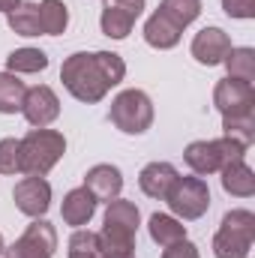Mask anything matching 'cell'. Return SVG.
<instances>
[{
  "label": "cell",
  "mask_w": 255,
  "mask_h": 258,
  "mask_svg": "<svg viewBox=\"0 0 255 258\" xmlns=\"http://www.w3.org/2000/svg\"><path fill=\"white\" fill-rule=\"evenodd\" d=\"M126 75V63L114 51H75L60 66V81L78 102H102Z\"/></svg>",
  "instance_id": "cell-1"
},
{
  "label": "cell",
  "mask_w": 255,
  "mask_h": 258,
  "mask_svg": "<svg viewBox=\"0 0 255 258\" xmlns=\"http://www.w3.org/2000/svg\"><path fill=\"white\" fill-rule=\"evenodd\" d=\"M66 153V138L57 129H30L21 138V174L45 177Z\"/></svg>",
  "instance_id": "cell-2"
},
{
  "label": "cell",
  "mask_w": 255,
  "mask_h": 258,
  "mask_svg": "<svg viewBox=\"0 0 255 258\" xmlns=\"http://www.w3.org/2000/svg\"><path fill=\"white\" fill-rule=\"evenodd\" d=\"M255 240V213L252 210H228L213 234V255L216 258H246Z\"/></svg>",
  "instance_id": "cell-3"
},
{
  "label": "cell",
  "mask_w": 255,
  "mask_h": 258,
  "mask_svg": "<svg viewBox=\"0 0 255 258\" xmlns=\"http://www.w3.org/2000/svg\"><path fill=\"white\" fill-rule=\"evenodd\" d=\"M246 156V147L234 138H213V141H192L189 147L183 150V159L192 168V174L198 177H207V174H216L222 171L228 162H237Z\"/></svg>",
  "instance_id": "cell-4"
},
{
  "label": "cell",
  "mask_w": 255,
  "mask_h": 258,
  "mask_svg": "<svg viewBox=\"0 0 255 258\" xmlns=\"http://www.w3.org/2000/svg\"><path fill=\"white\" fill-rule=\"evenodd\" d=\"M108 120L120 132L126 135H141L147 132L150 123H153V102L144 90L138 87H129V90H120L114 99H111V108H108Z\"/></svg>",
  "instance_id": "cell-5"
},
{
  "label": "cell",
  "mask_w": 255,
  "mask_h": 258,
  "mask_svg": "<svg viewBox=\"0 0 255 258\" xmlns=\"http://www.w3.org/2000/svg\"><path fill=\"white\" fill-rule=\"evenodd\" d=\"M165 204H168L171 216H177V219H186V222L201 219L207 213V207H210V186L198 174L177 177L171 183L168 195H165Z\"/></svg>",
  "instance_id": "cell-6"
},
{
  "label": "cell",
  "mask_w": 255,
  "mask_h": 258,
  "mask_svg": "<svg viewBox=\"0 0 255 258\" xmlns=\"http://www.w3.org/2000/svg\"><path fill=\"white\" fill-rule=\"evenodd\" d=\"M57 249V231L48 219H33L24 234L3 249V258H51Z\"/></svg>",
  "instance_id": "cell-7"
},
{
  "label": "cell",
  "mask_w": 255,
  "mask_h": 258,
  "mask_svg": "<svg viewBox=\"0 0 255 258\" xmlns=\"http://www.w3.org/2000/svg\"><path fill=\"white\" fill-rule=\"evenodd\" d=\"M21 114L30 126L45 129L48 123H54L60 117V99L57 93L48 87V84H36V87H27L24 93V102H21Z\"/></svg>",
  "instance_id": "cell-8"
},
{
  "label": "cell",
  "mask_w": 255,
  "mask_h": 258,
  "mask_svg": "<svg viewBox=\"0 0 255 258\" xmlns=\"http://www.w3.org/2000/svg\"><path fill=\"white\" fill-rule=\"evenodd\" d=\"M12 198H15V207L24 216L39 219L51 207V183L45 177H21L12 189Z\"/></svg>",
  "instance_id": "cell-9"
},
{
  "label": "cell",
  "mask_w": 255,
  "mask_h": 258,
  "mask_svg": "<svg viewBox=\"0 0 255 258\" xmlns=\"http://www.w3.org/2000/svg\"><path fill=\"white\" fill-rule=\"evenodd\" d=\"M213 105L219 114H237V111H255V87L237 78H222L213 87Z\"/></svg>",
  "instance_id": "cell-10"
},
{
  "label": "cell",
  "mask_w": 255,
  "mask_h": 258,
  "mask_svg": "<svg viewBox=\"0 0 255 258\" xmlns=\"http://www.w3.org/2000/svg\"><path fill=\"white\" fill-rule=\"evenodd\" d=\"M231 48H234V45H231V36H228L222 27H204V30H198V33L192 36V45H189L192 57L201 66L222 63Z\"/></svg>",
  "instance_id": "cell-11"
},
{
  "label": "cell",
  "mask_w": 255,
  "mask_h": 258,
  "mask_svg": "<svg viewBox=\"0 0 255 258\" xmlns=\"http://www.w3.org/2000/svg\"><path fill=\"white\" fill-rule=\"evenodd\" d=\"M84 189L96 198V204H99V201L108 204V201L120 198L123 174H120L117 165H111V162H99V165L87 168V174H84Z\"/></svg>",
  "instance_id": "cell-12"
},
{
  "label": "cell",
  "mask_w": 255,
  "mask_h": 258,
  "mask_svg": "<svg viewBox=\"0 0 255 258\" xmlns=\"http://www.w3.org/2000/svg\"><path fill=\"white\" fill-rule=\"evenodd\" d=\"M177 168L171 162H147L138 174V186L147 198H156V201H165V195L171 189V183L177 180Z\"/></svg>",
  "instance_id": "cell-13"
},
{
  "label": "cell",
  "mask_w": 255,
  "mask_h": 258,
  "mask_svg": "<svg viewBox=\"0 0 255 258\" xmlns=\"http://www.w3.org/2000/svg\"><path fill=\"white\" fill-rule=\"evenodd\" d=\"M180 36H183V30H180L168 15H162L159 9L144 21V42H147L150 48H156V51L174 48V45L180 42Z\"/></svg>",
  "instance_id": "cell-14"
},
{
  "label": "cell",
  "mask_w": 255,
  "mask_h": 258,
  "mask_svg": "<svg viewBox=\"0 0 255 258\" xmlns=\"http://www.w3.org/2000/svg\"><path fill=\"white\" fill-rule=\"evenodd\" d=\"M93 213H96V198L87 192L84 186H78V189H69V192L63 195L60 216H63L66 225H72V228H81V225H87V222L93 219Z\"/></svg>",
  "instance_id": "cell-15"
},
{
  "label": "cell",
  "mask_w": 255,
  "mask_h": 258,
  "mask_svg": "<svg viewBox=\"0 0 255 258\" xmlns=\"http://www.w3.org/2000/svg\"><path fill=\"white\" fill-rule=\"evenodd\" d=\"M222 189L234 198H249L255 195V171L246 165V159H237V162H228L222 171Z\"/></svg>",
  "instance_id": "cell-16"
},
{
  "label": "cell",
  "mask_w": 255,
  "mask_h": 258,
  "mask_svg": "<svg viewBox=\"0 0 255 258\" xmlns=\"http://www.w3.org/2000/svg\"><path fill=\"white\" fill-rule=\"evenodd\" d=\"M147 231H150V240H153L156 246H162V249L186 237L183 219H177V216H171V213H153L150 222H147Z\"/></svg>",
  "instance_id": "cell-17"
},
{
  "label": "cell",
  "mask_w": 255,
  "mask_h": 258,
  "mask_svg": "<svg viewBox=\"0 0 255 258\" xmlns=\"http://www.w3.org/2000/svg\"><path fill=\"white\" fill-rule=\"evenodd\" d=\"M96 237H99L102 258H135V234L102 225V231H96Z\"/></svg>",
  "instance_id": "cell-18"
},
{
  "label": "cell",
  "mask_w": 255,
  "mask_h": 258,
  "mask_svg": "<svg viewBox=\"0 0 255 258\" xmlns=\"http://www.w3.org/2000/svg\"><path fill=\"white\" fill-rule=\"evenodd\" d=\"M6 24L12 33L18 36H39L42 24H39V3H18L12 12H6Z\"/></svg>",
  "instance_id": "cell-19"
},
{
  "label": "cell",
  "mask_w": 255,
  "mask_h": 258,
  "mask_svg": "<svg viewBox=\"0 0 255 258\" xmlns=\"http://www.w3.org/2000/svg\"><path fill=\"white\" fill-rule=\"evenodd\" d=\"M105 225L135 234L138 225H141V213H138V207H135L132 201H126V198H114V201H108V207H105Z\"/></svg>",
  "instance_id": "cell-20"
},
{
  "label": "cell",
  "mask_w": 255,
  "mask_h": 258,
  "mask_svg": "<svg viewBox=\"0 0 255 258\" xmlns=\"http://www.w3.org/2000/svg\"><path fill=\"white\" fill-rule=\"evenodd\" d=\"M42 69H48V54L42 48H15L6 57V72H15V75H33Z\"/></svg>",
  "instance_id": "cell-21"
},
{
  "label": "cell",
  "mask_w": 255,
  "mask_h": 258,
  "mask_svg": "<svg viewBox=\"0 0 255 258\" xmlns=\"http://www.w3.org/2000/svg\"><path fill=\"white\" fill-rule=\"evenodd\" d=\"M222 63H225L228 78H237V81H246V84L255 81V48H249V45L231 48Z\"/></svg>",
  "instance_id": "cell-22"
},
{
  "label": "cell",
  "mask_w": 255,
  "mask_h": 258,
  "mask_svg": "<svg viewBox=\"0 0 255 258\" xmlns=\"http://www.w3.org/2000/svg\"><path fill=\"white\" fill-rule=\"evenodd\" d=\"M39 24L45 36H60L69 27V9L63 0H39Z\"/></svg>",
  "instance_id": "cell-23"
},
{
  "label": "cell",
  "mask_w": 255,
  "mask_h": 258,
  "mask_svg": "<svg viewBox=\"0 0 255 258\" xmlns=\"http://www.w3.org/2000/svg\"><path fill=\"white\" fill-rule=\"evenodd\" d=\"M222 135L240 141L249 147L255 141V111H237V114H222Z\"/></svg>",
  "instance_id": "cell-24"
},
{
  "label": "cell",
  "mask_w": 255,
  "mask_h": 258,
  "mask_svg": "<svg viewBox=\"0 0 255 258\" xmlns=\"http://www.w3.org/2000/svg\"><path fill=\"white\" fill-rule=\"evenodd\" d=\"M24 93H27V87H24V81L15 72H0V114L21 111Z\"/></svg>",
  "instance_id": "cell-25"
},
{
  "label": "cell",
  "mask_w": 255,
  "mask_h": 258,
  "mask_svg": "<svg viewBox=\"0 0 255 258\" xmlns=\"http://www.w3.org/2000/svg\"><path fill=\"white\" fill-rule=\"evenodd\" d=\"M132 24H135V18H132L129 12L117 9V6H111V3H105V6H102L99 27H102V33H105V36H111V39H126L129 33H132Z\"/></svg>",
  "instance_id": "cell-26"
},
{
  "label": "cell",
  "mask_w": 255,
  "mask_h": 258,
  "mask_svg": "<svg viewBox=\"0 0 255 258\" xmlns=\"http://www.w3.org/2000/svg\"><path fill=\"white\" fill-rule=\"evenodd\" d=\"M159 12L162 15H168L180 30L192 24L198 15H201V0H162L159 3Z\"/></svg>",
  "instance_id": "cell-27"
},
{
  "label": "cell",
  "mask_w": 255,
  "mask_h": 258,
  "mask_svg": "<svg viewBox=\"0 0 255 258\" xmlns=\"http://www.w3.org/2000/svg\"><path fill=\"white\" fill-rule=\"evenodd\" d=\"M69 258H102L99 255V237L90 228H75L69 237Z\"/></svg>",
  "instance_id": "cell-28"
},
{
  "label": "cell",
  "mask_w": 255,
  "mask_h": 258,
  "mask_svg": "<svg viewBox=\"0 0 255 258\" xmlns=\"http://www.w3.org/2000/svg\"><path fill=\"white\" fill-rule=\"evenodd\" d=\"M0 174H21V138L0 141Z\"/></svg>",
  "instance_id": "cell-29"
},
{
  "label": "cell",
  "mask_w": 255,
  "mask_h": 258,
  "mask_svg": "<svg viewBox=\"0 0 255 258\" xmlns=\"http://www.w3.org/2000/svg\"><path fill=\"white\" fill-rule=\"evenodd\" d=\"M222 9L228 18H255V0H222Z\"/></svg>",
  "instance_id": "cell-30"
},
{
  "label": "cell",
  "mask_w": 255,
  "mask_h": 258,
  "mask_svg": "<svg viewBox=\"0 0 255 258\" xmlns=\"http://www.w3.org/2000/svg\"><path fill=\"white\" fill-rule=\"evenodd\" d=\"M162 258H201V255H198V246L189 243V240L183 237V240H177V243L165 246V249H162Z\"/></svg>",
  "instance_id": "cell-31"
},
{
  "label": "cell",
  "mask_w": 255,
  "mask_h": 258,
  "mask_svg": "<svg viewBox=\"0 0 255 258\" xmlns=\"http://www.w3.org/2000/svg\"><path fill=\"white\" fill-rule=\"evenodd\" d=\"M111 6H117V9H123V12H129L132 18H138L141 12H144V3L147 0H108Z\"/></svg>",
  "instance_id": "cell-32"
},
{
  "label": "cell",
  "mask_w": 255,
  "mask_h": 258,
  "mask_svg": "<svg viewBox=\"0 0 255 258\" xmlns=\"http://www.w3.org/2000/svg\"><path fill=\"white\" fill-rule=\"evenodd\" d=\"M21 0H0V12H12Z\"/></svg>",
  "instance_id": "cell-33"
},
{
  "label": "cell",
  "mask_w": 255,
  "mask_h": 258,
  "mask_svg": "<svg viewBox=\"0 0 255 258\" xmlns=\"http://www.w3.org/2000/svg\"><path fill=\"white\" fill-rule=\"evenodd\" d=\"M3 249H6V243H3V234H0V252H3Z\"/></svg>",
  "instance_id": "cell-34"
}]
</instances>
